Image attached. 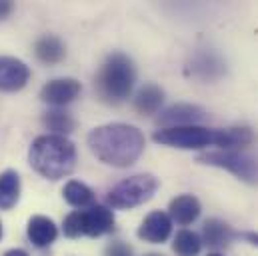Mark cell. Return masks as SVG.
Masks as SVG:
<instances>
[{
    "mask_svg": "<svg viewBox=\"0 0 258 256\" xmlns=\"http://www.w3.org/2000/svg\"><path fill=\"white\" fill-rule=\"evenodd\" d=\"M152 140L182 150H198L218 146L220 150H242L252 144L254 134L248 126L234 128H204V126H174L162 128L152 134Z\"/></svg>",
    "mask_w": 258,
    "mask_h": 256,
    "instance_id": "1",
    "label": "cell"
},
{
    "mask_svg": "<svg viewBox=\"0 0 258 256\" xmlns=\"http://www.w3.org/2000/svg\"><path fill=\"white\" fill-rule=\"evenodd\" d=\"M86 140L100 162L116 168L134 164L144 152V134L136 126L122 122L94 128Z\"/></svg>",
    "mask_w": 258,
    "mask_h": 256,
    "instance_id": "2",
    "label": "cell"
},
{
    "mask_svg": "<svg viewBox=\"0 0 258 256\" xmlns=\"http://www.w3.org/2000/svg\"><path fill=\"white\" fill-rule=\"evenodd\" d=\"M28 160L40 176L48 180H60L76 166V148L66 136L44 134L32 142Z\"/></svg>",
    "mask_w": 258,
    "mask_h": 256,
    "instance_id": "3",
    "label": "cell"
},
{
    "mask_svg": "<svg viewBox=\"0 0 258 256\" xmlns=\"http://www.w3.org/2000/svg\"><path fill=\"white\" fill-rule=\"evenodd\" d=\"M136 82V68L126 54L112 52L96 74V94L106 104H120L128 98Z\"/></svg>",
    "mask_w": 258,
    "mask_h": 256,
    "instance_id": "4",
    "label": "cell"
},
{
    "mask_svg": "<svg viewBox=\"0 0 258 256\" xmlns=\"http://www.w3.org/2000/svg\"><path fill=\"white\" fill-rule=\"evenodd\" d=\"M68 238H80V236H102L114 230V214L108 206L94 204L88 210H74L64 218L62 226Z\"/></svg>",
    "mask_w": 258,
    "mask_h": 256,
    "instance_id": "5",
    "label": "cell"
},
{
    "mask_svg": "<svg viewBox=\"0 0 258 256\" xmlns=\"http://www.w3.org/2000/svg\"><path fill=\"white\" fill-rule=\"evenodd\" d=\"M200 164L224 168L246 184L258 186V158L244 150H214L196 158Z\"/></svg>",
    "mask_w": 258,
    "mask_h": 256,
    "instance_id": "6",
    "label": "cell"
},
{
    "mask_svg": "<svg viewBox=\"0 0 258 256\" xmlns=\"http://www.w3.org/2000/svg\"><path fill=\"white\" fill-rule=\"evenodd\" d=\"M158 186L160 182L152 174H134L126 180L118 182L108 192L106 200L112 208H134L148 202L156 194Z\"/></svg>",
    "mask_w": 258,
    "mask_h": 256,
    "instance_id": "7",
    "label": "cell"
},
{
    "mask_svg": "<svg viewBox=\"0 0 258 256\" xmlns=\"http://www.w3.org/2000/svg\"><path fill=\"white\" fill-rule=\"evenodd\" d=\"M206 118V110L202 106L196 104H186V102H178L172 104L170 108L162 110L158 114V122L164 128L174 126H196L200 120Z\"/></svg>",
    "mask_w": 258,
    "mask_h": 256,
    "instance_id": "8",
    "label": "cell"
},
{
    "mask_svg": "<svg viewBox=\"0 0 258 256\" xmlns=\"http://www.w3.org/2000/svg\"><path fill=\"white\" fill-rule=\"evenodd\" d=\"M170 232H172V218L168 216V212L154 210L142 220L138 228V238H142L144 242L162 244L168 240Z\"/></svg>",
    "mask_w": 258,
    "mask_h": 256,
    "instance_id": "9",
    "label": "cell"
},
{
    "mask_svg": "<svg viewBox=\"0 0 258 256\" xmlns=\"http://www.w3.org/2000/svg\"><path fill=\"white\" fill-rule=\"evenodd\" d=\"M30 78L28 66L12 56H0V90L14 92L26 86Z\"/></svg>",
    "mask_w": 258,
    "mask_h": 256,
    "instance_id": "10",
    "label": "cell"
},
{
    "mask_svg": "<svg viewBox=\"0 0 258 256\" xmlns=\"http://www.w3.org/2000/svg\"><path fill=\"white\" fill-rule=\"evenodd\" d=\"M80 90H82V86H80L78 80H74V78H56V80H50L40 90V98L46 104L64 106V104H70L80 94Z\"/></svg>",
    "mask_w": 258,
    "mask_h": 256,
    "instance_id": "11",
    "label": "cell"
},
{
    "mask_svg": "<svg viewBox=\"0 0 258 256\" xmlns=\"http://www.w3.org/2000/svg\"><path fill=\"white\" fill-rule=\"evenodd\" d=\"M234 238H238V232L230 224H226L224 220L210 218L202 226V242H206L214 250L226 248Z\"/></svg>",
    "mask_w": 258,
    "mask_h": 256,
    "instance_id": "12",
    "label": "cell"
},
{
    "mask_svg": "<svg viewBox=\"0 0 258 256\" xmlns=\"http://www.w3.org/2000/svg\"><path fill=\"white\" fill-rule=\"evenodd\" d=\"M168 216L186 226V224H192L194 220L200 216V200L192 196V194H180L176 196L172 202H170V208H168Z\"/></svg>",
    "mask_w": 258,
    "mask_h": 256,
    "instance_id": "13",
    "label": "cell"
},
{
    "mask_svg": "<svg viewBox=\"0 0 258 256\" xmlns=\"http://www.w3.org/2000/svg\"><path fill=\"white\" fill-rule=\"evenodd\" d=\"M26 232H28L30 242L34 246H38V248L50 246L58 236L56 224L46 216H32L30 222H28V230Z\"/></svg>",
    "mask_w": 258,
    "mask_h": 256,
    "instance_id": "14",
    "label": "cell"
},
{
    "mask_svg": "<svg viewBox=\"0 0 258 256\" xmlns=\"http://www.w3.org/2000/svg\"><path fill=\"white\" fill-rule=\"evenodd\" d=\"M162 102H164V90L156 84H144L134 96V108H136V112H140L144 116L156 114L160 110Z\"/></svg>",
    "mask_w": 258,
    "mask_h": 256,
    "instance_id": "15",
    "label": "cell"
},
{
    "mask_svg": "<svg viewBox=\"0 0 258 256\" xmlns=\"http://www.w3.org/2000/svg\"><path fill=\"white\" fill-rule=\"evenodd\" d=\"M188 68H190L194 76H198L202 80H214V78L222 76L224 62L214 52H198V54H194L192 62Z\"/></svg>",
    "mask_w": 258,
    "mask_h": 256,
    "instance_id": "16",
    "label": "cell"
},
{
    "mask_svg": "<svg viewBox=\"0 0 258 256\" xmlns=\"http://www.w3.org/2000/svg\"><path fill=\"white\" fill-rule=\"evenodd\" d=\"M20 198V176L14 170L0 174V210H10Z\"/></svg>",
    "mask_w": 258,
    "mask_h": 256,
    "instance_id": "17",
    "label": "cell"
},
{
    "mask_svg": "<svg viewBox=\"0 0 258 256\" xmlns=\"http://www.w3.org/2000/svg\"><path fill=\"white\" fill-rule=\"evenodd\" d=\"M34 54L42 62L56 64L64 58L66 50L60 38H56V36H42L36 42V46H34Z\"/></svg>",
    "mask_w": 258,
    "mask_h": 256,
    "instance_id": "18",
    "label": "cell"
},
{
    "mask_svg": "<svg viewBox=\"0 0 258 256\" xmlns=\"http://www.w3.org/2000/svg\"><path fill=\"white\" fill-rule=\"evenodd\" d=\"M64 200L70 206L76 208H86V206H94V192L90 186H86L84 182L78 180H70L64 186Z\"/></svg>",
    "mask_w": 258,
    "mask_h": 256,
    "instance_id": "19",
    "label": "cell"
},
{
    "mask_svg": "<svg viewBox=\"0 0 258 256\" xmlns=\"http://www.w3.org/2000/svg\"><path fill=\"white\" fill-rule=\"evenodd\" d=\"M202 248V238L192 230H180L174 236L172 250L178 256H198Z\"/></svg>",
    "mask_w": 258,
    "mask_h": 256,
    "instance_id": "20",
    "label": "cell"
},
{
    "mask_svg": "<svg viewBox=\"0 0 258 256\" xmlns=\"http://www.w3.org/2000/svg\"><path fill=\"white\" fill-rule=\"evenodd\" d=\"M44 126L58 136H64V134H70L74 130V120L68 112L54 108V110H48L44 114Z\"/></svg>",
    "mask_w": 258,
    "mask_h": 256,
    "instance_id": "21",
    "label": "cell"
},
{
    "mask_svg": "<svg viewBox=\"0 0 258 256\" xmlns=\"http://www.w3.org/2000/svg\"><path fill=\"white\" fill-rule=\"evenodd\" d=\"M104 256H132V248H130L126 242L116 240V242H110L104 248Z\"/></svg>",
    "mask_w": 258,
    "mask_h": 256,
    "instance_id": "22",
    "label": "cell"
},
{
    "mask_svg": "<svg viewBox=\"0 0 258 256\" xmlns=\"http://www.w3.org/2000/svg\"><path fill=\"white\" fill-rule=\"evenodd\" d=\"M238 238L246 240L248 244H254V246H258V232H252V230H244V232H238Z\"/></svg>",
    "mask_w": 258,
    "mask_h": 256,
    "instance_id": "23",
    "label": "cell"
},
{
    "mask_svg": "<svg viewBox=\"0 0 258 256\" xmlns=\"http://www.w3.org/2000/svg\"><path fill=\"white\" fill-rule=\"evenodd\" d=\"M12 12V4L10 2H0V18H6Z\"/></svg>",
    "mask_w": 258,
    "mask_h": 256,
    "instance_id": "24",
    "label": "cell"
},
{
    "mask_svg": "<svg viewBox=\"0 0 258 256\" xmlns=\"http://www.w3.org/2000/svg\"><path fill=\"white\" fill-rule=\"evenodd\" d=\"M4 256H28V252L22 250V248H12V250H8Z\"/></svg>",
    "mask_w": 258,
    "mask_h": 256,
    "instance_id": "25",
    "label": "cell"
},
{
    "mask_svg": "<svg viewBox=\"0 0 258 256\" xmlns=\"http://www.w3.org/2000/svg\"><path fill=\"white\" fill-rule=\"evenodd\" d=\"M206 256H224V254H218V252H212V254H206Z\"/></svg>",
    "mask_w": 258,
    "mask_h": 256,
    "instance_id": "26",
    "label": "cell"
},
{
    "mask_svg": "<svg viewBox=\"0 0 258 256\" xmlns=\"http://www.w3.org/2000/svg\"><path fill=\"white\" fill-rule=\"evenodd\" d=\"M0 238H2V224H0Z\"/></svg>",
    "mask_w": 258,
    "mask_h": 256,
    "instance_id": "27",
    "label": "cell"
},
{
    "mask_svg": "<svg viewBox=\"0 0 258 256\" xmlns=\"http://www.w3.org/2000/svg\"><path fill=\"white\" fill-rule=\"evenodd\" d=\"M146 256H160V254H146Z\"/></svg>",
    "mask_w": 258,
    "mask_h": 256,
    "instance_id": "28",
    "label": "cell"
}]
</instances>
